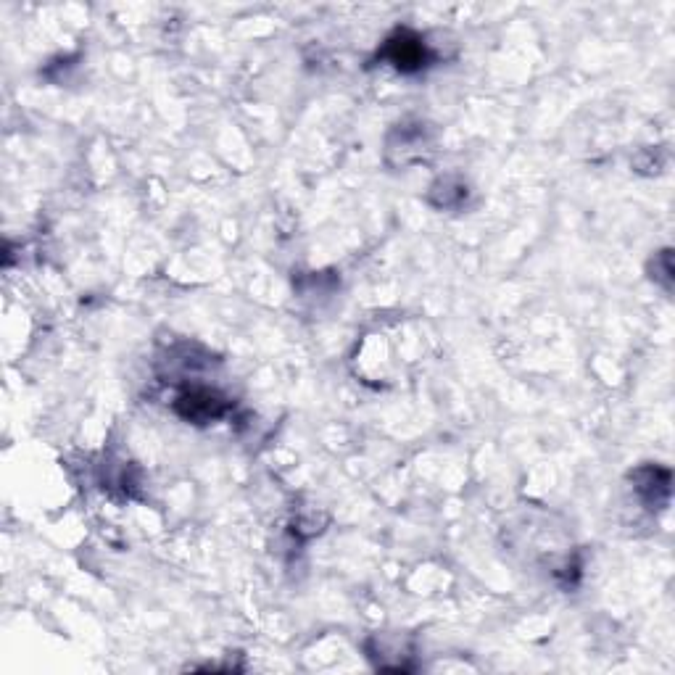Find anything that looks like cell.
<instances>
[{"mask_svg":"<svg viewBox=\"0 0 675 675\" xmlns=\"http://www.w3.org/2000/svg\"><path fill=\"white\" fill-rule=\"evenodd\" d=\"M641 494L649 491L646 501L649 504H657V491L662 494H670V472L668 470H657V467H646V470L639 472V486H636Z\"/></svg>","mask_w":675,"mask_h":675,"instance_id":"obj_3","label":"cell"},{"mask_svg":"<svg viewBox=\"0 0 675 675\" xmlns=\"http://www.w3.org/2000/svg\"><path fill=\"white\" fill-rule=\"evenodd\" d=\"M175 407L185 420L209 422L217 420L219 414L225 412V401L219 399L217 393L206 391V388H193V391L182 393Z\"/></svg>","mask_w":675,"mask_h":675,"instance_id":"obj_2","label":"cell"},{"mask_svg":"<svg viewBox=\"0 0 675 675\" xmlns=\"http://www.w3.org/2000/svg\"><path fill=\"white\" fill-rule=\"evenodd\" d=\"M383 56L391 61L399 72H420L422 66H428V48L420 37L407 30H399L393 37L385 40Z\"/></svg>","mask_w":675,"mask_h":675,"instance_id":"obj_1","label":"cell"}]
</instances>
